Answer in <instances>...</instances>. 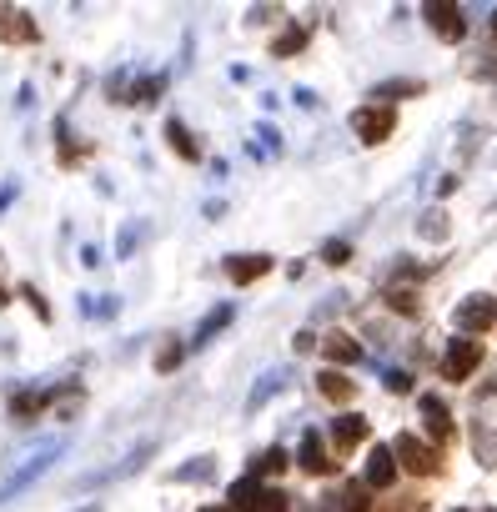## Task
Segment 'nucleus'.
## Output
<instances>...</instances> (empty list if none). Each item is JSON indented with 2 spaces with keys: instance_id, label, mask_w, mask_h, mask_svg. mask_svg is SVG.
I'll list each match as a JSON object with an SVG mask.
<instances>
[{
  "instance_id": "1",
  "label": "nucleus",
  "mask_w": 497,
  "mask_h": 512,
  "mask_svg": "<svg viewBox=\"0 0 497 512\" xmlns=\"http://www.w3.org/2000/svg\"><path fill=\"white\" fill-rule=\"evenodd\" d=\"M61 452H66V442H61V437H51V442H41L36 452H26V457H21V467H16L6 482H0V502H11V497H16V492H26L36 477H46V472H51V462H56Z\"/></svg>"
},
{
  "instance_id": "2",
  "label": "nucleus",
  "mask_w": 497,
  "mask_h": 512,
  "mask_svg": "<svg viewBox=\"0 0 497 512\" xmlns=\"http://www.w3.org/2000/svg\"><path fill=\"white\" fill-rule=\"evenodd\" d=\"M352 131H357L367 146H377V141H387V136L397 131V111H392V106H362V111H352Z\"/></svg>"
},
{
  "instance_id": "3",
  "label": "nucleus",
  "mask_w": 497,
  "mask_h": 512,
  "mask_svg": "<svg viewBox=\"0 0 497 512\" xmlns=\"http://www.w3.org/2000/svg\"><path fill=\"white\" fill-rule=\"evenodd\" d=\"M392 457H397V462H402L412 477H432V472H437V462H442V457H437L427 442H417L412 432H402V437L392 442Z\"/></svg>"
},
{
  "instance_id": "4",
  "label": "nucleus",
  "mask_w": 497,
  "mask_h": 512,
  "mask_svg": "<svg viewBox=\"0 0 497 512\" xmlns=\"http://www.w3.org/2000/svg\"><path fill=\"white\" fill-rule=\"evenodd\" d=\"M477 367H482V342H472V337L452 342L447 357H442V377H447V382H467Z\"/></svg>"
},
{
  "instance_id": "5",
  "label": "nucleus",
  "mask_w": 497,
  "mask_h": 512,
  "mask_svg": "<svg viewBox=\"0 0 497 512\" xmlns=\"http://www.w3.org/2000/svg\"><path fill=\"white\" fill-rule=\"evenodd\" d=\"M497 322V302L492 297H467V302H457V327L472 337V332H487Z\"/></svg>"
},
{
  "instance_id": "6",
  "label": "nucleus",
  "mask_w": 497,
  "mask_h": 512,
  "mask_svg": "<svg viewBox=\"0 0 497 512\" xmlns=\"http://www.w3.org/2000/svg\"><path fill=\"white\" fill-rule=\"evenodd\" d=\"M422 16L432 21V31H437L442 41H462V36H467V21H462L457 6H442V0H432V6H422Z\"/></svg>"
},
{
  "instance_id": "7",
  "label": "nucleus",
  "mask_w": 497,
  "mask_h": 512,
  "mask_svg": "<svg viewBox=\"0 0 497 512\" xmlns=\"http://www.w3.org/2000/svg\"><path fill=\"white\" fill-rule=\"evenodd\" d=\"M0 41L6 46H31L36 41V21L16 6H0Z\"/></svg>"
},
{
  "instance_id": "8",
  "label": "nucleus",
  "mask_w": 497,
  "mask_h": 512,
  "mask_svg": "<svg viewBox=\"0 0 497 512\" xmlns=\"http://www.w3.org/2000/svg\"><path fill=\"white\" fill-rule=\"evenodd\" d=\"M362 437H367V417H357V412H342V417L327 427V442L337 447V457H342V452H352Z\"/></svg>"
},
{
  "instance_id": "9",
  "label": "nucleus",
  "mask_w": 497,
  "mask_h": 512,
  "mask_svg": "<svg viewBox=\"0 0 497 512\" xmlns=\"http://www.w3.org/2000/svg\"><path fill=\"white\" fill-rule=\"evenodd\" d=\"M226 497H231V512H257V507H267V487H262L257 472H252V477H236Z\"/></svg>"
},
{
  "instance_id": "10",
  "label": "nucleus",
  "mask_w": 497,
  "mask_h": 512,
  "mask_svg": "<svg viewBox=\"0 0 497 512\" xmlns=\"http://www.w3.org/2000/svg\"><path fill=\"white\" fill-rule=\"evenodd\" d=\"M267 272H272V256H226V277H231L236 287L257 282V277H267Z\"/></svg>"
},
{
  "instance_id": "11",
  "label": "nucleus",
  "mask_w": 497,
  "mask_h": 512,
  "mask_svg": "<svg viewBox=\"0 0 497 512\" xmlns=\"http://www.w3.org/2000/svg\"><path fill=\"white\" fill-rule=\"evenodd\" d=\"M362 477H367V487H387V482L397 477V457H392V447L377 442V447L367 452V472H362Z\"/></svg>"
},
{
  "instance_id": "12",
  "label": "nucleus",
  "mask_w": 497,
  "mask_h": 512,
  "mask_svg": "<svg viewBox=\"0 0 497 512\" xmlns=\"http://www.w3.org/2000/svg\"><path fill=\"white\" fill-rule=\"evenodd\" d=\"M422 417H427V432H432L437 442H447V437H452V412H447V402H442V397H432V392H427V397H422Z\"/></svg>"
},
{
  "instance_id": "13",
  "label": "nucleus",
  "mask_w": 497,
  "mask_h": 512,
  "mask_svg": "<svg viewBox=\"0 0 497 512\" xmlns=\"http://www.w3.org/2000/svg\"><path fill=\"white\" fill-rule=\"evenodd\" d=\"M322 352H327V362H332V367H352V362L362 357V347H357L347 332H332V337L322 342Z\"/></svg>"
},
{
  "instance_id": "14",
  "label": "nucleus",
  "mask_w": 497,
  "mask_h": 512,
  "mask_svg": "<svg viewBox=\"0 0 497 512\" xmlns=\"http://www.w3.org/2000/svg\"><path fill=\"white\" fill-rule=\"evenodd\" d=\"M317 387H322V397H327V402H352V392H357V387H352L337 367H327V372L317 377Z\"/></svg>"
},
{
  "instance_id": "15",
  "label": "nucleus",
  "mask_w": 497,
  "mask_h": 512,
  "mask_svg": "<svg viewBox=\"0 0 497 512\" xmlns=\"http://www.w3.org/2000/svg\"><path fill=\"white\" fill-rule=\"evenodd\" d=\"M302 467H307V472H327V467H332V457H327V447H322L317 432L302 437Z\"/></svg>"
},
{
  "instance_id": "16",
  "label": "nucleus",
  "mask_w": 497,
  "mask_h": 512,
  "mask_svg": "<svg viewBox=\"0 0 497 512\" xmlns=\"http://www.w3.org/2000/svg\"><path fill=\"white\" fill-rule=\"evenodd\" d=\"M166 141H171V151H176L181 161H196V156H201L196 141H191V131H186L181 121H166Z\"/></svg>"
},
{
  "instance_id": "17",
  "label": "nucleus",
  "mask_w": 497,
  "mask_h": 512,
  "mask_svg": "<svg viewBox=\"0 0 497 512\" xmlns=\"http://www.w3.org/2000/svg\"><path fill=\"white\" fill-rule=\"evenodd\" d=\"M327 512H367V492L362 487H342L327 497Z\"/></svg>"
},
{
  "instance_id": "18",
  "label": "nucleus",
  "mask_w": 497,
  "mask_h": 512,
  "mask_svg": "<svg viewBox=\"0 0 497 512\" xmlns=\"http://www.w3.org/2000/svg\"><path fill=\"white\" fill-rule=\"evenodd\" d=\"M226 322H231V307H216V312H206V322L196 327V337H191V347H206V342H211V337H216V332H221Z\"/></svg>"
},
{
  "instance_id": "19",
  "label": "nucleus",
  "mask_w": 497,
  "mask_h": 512,
  "mask_svg": "<svg viewBox=\"0 0 497 512\" xmlns=\"http://www.w3.org/2000/svg\"><path fill=\"white\" fill-rule=\"evenodd\" d=\"M46 402H51L46 392H21V397L11 402V412H16V417H36V412H41Z\"/></svg>"
},
{
  "instance_id": "20",
  "label": "nucleus",
  "mask_w": 497,
  "mask_h": 512,
  "mask_svg": "<svg viewBox=\"0 0 497 512\" xmlns=\"http://www.w3.org/2000/svg\"><path fill=\"white\" fill-rule=\"evenodd\" d=\"M417 91H422V81H392V86H377L372 101H387V96H417Z\"/></svg>"
},
{
  "instance_id": "21",
  "label": "nucleus",
  "mask_w": 497,
  "mask_h": 512,
  "mask_svg": "<svg viewBox=\"0 0 497 512\" xmlns=\"http://www.w3.org/2000/svg\"><path fill=\"white\" fill-rule=\"evenodd\" d=\"M302 41H307V31H302V26H292V31L272 46V56H292V51H302Z\"/></svg>"
},
{
  "instance_id": "22",
  "label": "nucleus",
  "mask_w": 497,
  "mask_h": 512,
  "mask_svg": "<svg viewBox=\"0 0 497 512\" xmlns=\"http://www.w3.org/2000/svg\"><path fill=\"white\" fill-rule=\"evenodd\" d=\"M282 467H287V452H282V447H267V452H262V462H257L252 472L262 477V472H282Z\"/></svg>"
},
{
  "instance_id": "23",
  "label": "nucleus",
  "mask_w": 497,
  "mask_h": 512,
  "mask_svg": "<svg viewBox=\"0 0 497 512\" xmlns=\"http://www.w3.org/2000/svg\"><path fill=\"white\" fill-rule=\"evenodd\" d=\"M272 392H282V372H267V377H262V387L252 392V407H262Z\"/></svg>"
},
{
  "instance_id": "24",
  "label": "nucleus",
  "mask_w": 497,
  "mask_h": 512,
  "mask_svg": "<svg viewBox=\"0 0 497 512\" xmlns=\"http://www.w3.org/2000/svg\"><path fill=\"white\" fill-rule=\"evenodd\" d=\"M422 231H427L432 241H442V236H447V221H442V211H432V216H422Z\"/></svg>"
},
{
  "instance_id": "25",
  "label": "nucleus",
  "mask_w": 497,
  "mask_h": 512,
  "mask_svg": "<svg viewBox=\"0 0 497 512\" xmlns=\"http://www.w3.org/2000/svg\"><path fill=\"white\" fill-rule=\"evenodd\" d=\"M387 302H392L397 312H412V307H417V297H412L407 287H392V292H387Z\"/></svg>"
},
{
  "instance_id": "26",
  "label": "nucleus",
  "mask_w": 497,
  "mask_h": 512,
  "mask_svg": "<svg viewBox=\"0 0 497 512\" xmlns=\"http://www.w3.org/2000/svg\"><path fill=\"white\" fill-rule=\"evenodd\" d=\"M322 256H327V262H332V267H342V262H347V256H352V246H347V241H332V246H327Z\"/></svg>"
},
{
  "instance_id": "27",
  "label": "nucleus",
  "mask_w": 497,
  "mask_h": 512,
  "mask_svg": "<svg viewBox=\"0 0 497 512\" xmlns=\"http://www.w3.org/2000/svg\"><path fill=\"white\" fill-rule=\"evenodd\" d=\"M176 362H181V347H161V357H156V367H161V372H171Z\"/></svg>"
},
{
  "instance_id": "28",
  "label": "nucleus",
  "mask_w": 497,
  "mask_h": 512,
  "mask_svg": "<svg viewBox=\"0 0 497 512\" xmlns=\"http://www.w3.org/2000/svg\"><path fill=\"white\" fill-rule=\"evenodd\" d=\"M387 387H392V392H407L412 377H407V372H387Z\"/></svg>"
},
{
  "instance_id": "29",
  "label": "nucleus",
  "mask_w": 497,
  "mask_h": 512,
  "mask_svg": "<svg viewBox=\"0 0 497 512\" xmlns=\"http://www.w3.org/2000/svg\"><path fill=\"white\" fill-rule=\"evenodd\" d=\"M262 512H287V497L282 492H267V507Z\"/></svg>"
},
{
  "instance_id": "30",
  "label": "nucleus",
  "mask_w": 497,
  "mask_h": 512,
  "mask_svg": "<svg viewBox=\"0 0 497 512\" xmlns=\"http://www.w3.org/2000/svg\"><path fill=\"white\" fill-rule=\"evenodd\" d=\"M201 512H231V507H201Z\"/></svg>"
},
{
  "instance_id": "31",
  "label": "nucleus",
  "mask_w": 497,
  "mask_h": 512,
  "mask_svg": "<svg viewBox=\"0 0 497 512\" xmlns=\"http://www.w3.org/2000/svg\"><path fill=\"white\" fill-rule=\"evenodd\" d=\"M492 36H497V16H492Z\"/></svg>"
}]
</instances>
